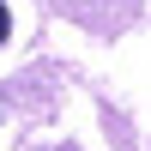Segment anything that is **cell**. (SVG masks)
Returning a JSON list of instances; mask_svg holds the SVG:
<instances>
[{
    "mask_svg": "<svg viewBox=\"0 0 151 151\" xmlns=\"http://www.w3.org/2000/svg\"><path fill=\"white\" fill-rule=\"evenodd\" d=\"M6 30H12V18H6V0H0V42H6Z\"/></svg>",
    "mask_w": 151,
    "mask_h": 151,
    "instance_id": "1",
    "label": "cell"
}]
</instances>
